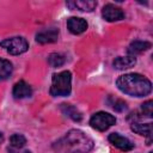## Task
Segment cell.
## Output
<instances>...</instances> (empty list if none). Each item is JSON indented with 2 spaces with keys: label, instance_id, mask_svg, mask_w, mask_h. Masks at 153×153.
I'll return each mask as SVG.
<instances>
[{
  "label": "cell",
  "instance_id": "obj_9",
  "mask_svg": "<svg viewBox=\"0 0 153 153\" xmlns=\"http://www.w3.org/2000/svg\"><path fill=\"white\" fill-rule=\"evenodd\" d=\"M66 5L71 10H79L82 12H91L96 8L97 2L92 0H74V1H67Z\"/></svg>",
  "mask_w": 153,
  "mask_h": 153
},
{
  "label": "cell",
  "instance_id": "obj_6",
  "mask_svg": "<svg viewBox=\"0 0 153 153\" xmlns=\"http://www.w3.org/2000/svg\"><path fill=\"white\" fill-rule=\"evenodd\" d=\"M102 16L108 22H117L124 18V12L112 4H106L102 10Z\"/></svg>",
  "mask_w": 153,
  "mask_h": 153
},
{
  "label": "cell",
  "instance_id": "obj_16",
  "mask_svg": "<svg viewBox=\"0 0 153 153\" xmlns=\"http://www.w3.org/2000/svg\"><path fill=\"white\" fill-rule=\"evenodd\" d=\"M12 71H13L12 63L8 60L0 57V80L7 79L12 74Z\"/></svg>",
  "mask_w": 153,
  "mask_h": 153
},
{
  "label": "cell",
  "instance_id": "obj_8",
  "mask_svg": "<svg viewBox=\"0 0 153 153\" xmlns=\"http://www.w3.org/2000/svg\"><path fill=\"white\" fill-rule=\"evenodd\" d=\"M67 27L72 33L79 35V33H82L84 31H86L87 22L82 18H79V17H71L67 20Z\"/></svg>",
  "mask_w": 153,
  "mask_h": 153
},
{
  "label": "cell",
  "instance_id": "obj_20",
  "mask_svg": "<svg viewBox=\"0 0 153 153\" xmlns=\"http://www.w3.org/2000/svg\"><path fill=\"white\" fill-rule=\"evenodd\" d=\"M152 108H153V102L152 100H147L146 103H143L141 105L142 114L146 115L147 117H152Z\"/></svg>",
  "mask_w": 153,
  "mask_h": 153
},
{
  "label": "cell",
  "instance_id": "obj_12",
  "mask_svg": "<svg viewBox=\"0 0 153 153\" xmlns=\"http://www.w3.org/2000/svg\"><path fill=\"white\" fill-rule=\"evenodd\" d=\"M131 130L139 135H145L148 137V142L151 145V136H152V126L151 123H141L139 121L131 122Z\"/></svg>",
  "mask_w": 153,
  "mask_h": 153
},
{
  "label": "cell",
  "instance_id": "obj_2",
  "mask_svg": "<svg viewBox=\"0 0 153 153\" xmlns=\"http://www.w3.org/2000/svg\"><path fill=\"white\" fill-rule=\"evenodd\" d=\"M72 91V74L69 71H63L53 74L50 94L54 97H66Z\"/></svg>",
  "mask_w": 153,
  "mask_h": 153
},
{
  "label": "cell",
  "instance_id": "obj_4",
  "mask_svg": "<svg viewBox=\"0 0 153 153\" xmlns=\"http://www.w3.org/2000/svg\"><path fill=\"white\" fill-rule=\"evenodd\" d=\"M0 45L12 55H19L29 49V43L24 37H11L0 42Z\"/></svg>",
  "mask_w": 153,
  "mask_h": 153
},
{
  "label": "cell",
  "instance_id": "obj_22",
  "mask_svg": "<svg viewBox=\"0 0 153 153\" xmlns=\"http://www.w3.org/2000/svg\"><path fill=\"white\" fill-rule=\"evenodd\" d=\"M149 153H153V152H149Z\"/></svg>",
  "mask_w": 153,
  "mask_h": 153
},
{
  "label": "cell",
  "instance_id": "obj_15",
  "mask_svg": "<svg viewBox=\"0 0 153 153\" xmlns=\"http://www.w3.org/2000/svg\"><path fill=\"white\" fill-rule=\"evenodd\" d=\"M61 110H62V112H63L66 116H68V117L72 118L73 121L80 122L81 118H82L81 112H80L75 106H73V105H71V104H62V105H61Z\"/></svg>",
  "mask_w": 153,
  "mask_h": 153
},
{
  "label": "cell",
  "instance_id": "obj_14",
  "mask_svg": "<svg viewBox=\"0 0 153 153\" xmlns=\"http://www.w3.org/2000/svg\"><path fill=\"white\" fill-rule=\"evenodd\" d=\"M151 48V43L146 41H134L128 47V53L130 56H134L135 54H140L142 51H146Z\"/></svg>",
  "mask_w": 153,
  "mask_h": 153
},
{
  "label": "cell",
  "instance_id": "obj_7",
  "mask_svg": "<svg viewBox=\"0 0 153 153\" xmlns=\"http://www.w3.org/2000/svg\"><path fill=\"white\" fill-rule=\"evenodd\" d=\"M108 139H109V141H110L115 147H117V148L121 149V151L127 152V151H130V149L134 148V143H133L129 139H127V137L120 135L118 133H111Z\"/></svg>",
  "mask_w": 153,
  "mask_h": 153
},
{
  "label": "cell",
  "instance_id": "obj_17",
  "mask_svg": "<svg viewBox=\"0 0 153 153\" xmlns=\"http://www.w3.org/2000/svg\"><path fill=\"white\" fill-rule=\"evenodd\" d=\"M25 143H26V139L22 134H13L10 137V145L14 148H22L25 146Z\"/></svg>",
  "mask_w": 153,
  "mask_h": 153
},
{
  "label": "cell",
  "instance_id": "obj_11",
  "mask_svg": "<svg viewBox=\"0 0 153 153\" xmlns=\"http://www.w3.org/2000/svg\"><path fill=\"white\" fill-rule=\"evenodd\" d=\"M59 38V30L57 29H48L38 32L36 35V41L41 44H47V43H53L56 42Z\"/></svg>",
  "mask_w": 153,
  "mask_h": 153
},
{
  "label": "cell",
  "instance_id": "obj_21",
  "mask_svg": "<svg viewBox=\"0 0 153 153\" xmlns=\"http://www.w3.org/2000/svg\"><path fill=\"white\" fill-rule=\"evenodd\" d=\"M1 140H2V134L0 133V141H1Z\"/></svg>",
  "mask_w": 153,
  "mask_h": 153
},
{
  "label": "cell",
  "instance_id": "obj_18",
  "mask_svg": "<svg viewBox=\"0 0 153 153\" xmlns=\"http://www.w3.org/2000/svg\"><path fill=\"white\" fill-rule=\"evenodd\" d=\"M48 62L51 67H61L65 63V56L57 53H53L48 57Z\"/></svg>",
  "mask_w": 153,
  "mask_h": 153
},
{
  "label": "cell",
  "instance_id": "obj_5",
  "mask_svg": "<svg viewBox=\"0 0 153 153\" xmlns=\"http://www.w3.org/2000/svg\"><path fill=\"white\" fill-rule=\"evenodd\" d=\"M115 123H116L115 116H112L109 112H104V111H99V112L94 114L90 120L91 127L99 131H105Z\"/></svg>",
  "mask_w": 153,
  "mask_h": 153
},
{
  "label": "cell",
  "instance_id": "obj_19",
  "mask_svg": "<svg viewBox=\"0 0 153 153\" xmlns=\"http://www.w3.org/2000/svg\"><path fill=\"white\" fill-rule=\"evenodd\" d=\"M110 106L114 109V110H116V111H123V110H126L127 109V105H126V103L123 102V100H121V99H114V98H110Z\"/></svg>",
  "mask_w": 153,
  "mask_h": 153
},
{
  "label": "cell",
  "instance_id": "obj_3",
  "mask_svg": "<svg viewBox=\"0 0 153 153\" xmlns=\"http://www.w3.org/2000/svg\"><path fill=\"white\" fill-rule=\"evenodd\" d=\"M66 140L68 147H71L74 152L86 153L92 148V140L80 130H71L67 134Z\"/></svg>",
  "mask_w": 153,
  "mask_h": 153
},
{
  "label": "cell",
  "instance_id": "obj_10",
  "mask_svg": "<svg viewBox=\"0 0 153 153\" xmlns=\"http://www.w3.org/2000/svg\"><path fill=\"white\" fill-rule=\"evenodd\" d=\"M32 94V88L31 86L25 82L24 80L18 81L14 86H13V97L16 99H23V98H27Z\"/></svg>",
  "mask_w": 153,
  "mask_h": 153
},
{
  "label": "cell",
  "instance_id": "obj_1",
  "mask_svg": "<svg viewBox=\"0 0 153 153\" xmlns=\"http://www.w3.org/2000/svg\"><path fill=\"white\" fill-rule=\"evenodd\" d=\"M116 85L123 93L133 97H145L152 91V82L137 73H128L118 76Z\"/></svg>",
  "mask_w": 153,
  "mask_h": 153
},
{
  "label": "cell",
  "instance_id": "obj_13",
  "mask_svg": "<svg viewBox=\"0 0 153 153\" xmlns=\"http://www.w3.org/2000/svg\"><path fill=\"white\" fill-rule=\"evenodd\" d=\"M136 63V60L134 56H120V57H116L112 62V66L116 68V69H127V68H130L133 67L134 65Z\"/></svg>",
  "mask_w": 153,
  "mask_h": 153
}]
</instances>
